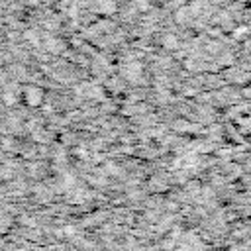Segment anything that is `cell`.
I'll list each match as a JSON object with an SVG mask.
<instances>
[{
    "label": "cell",
    "mask_w": 251,
    "mask_h": 251,
    "mask_svg": "<svg viewBox=\"0 0 251 251\" xmlns=\"http://www.w3.org/2000/svg\"><path fill=\"white\" fill-rule=\"evenodd\" d=\"M192 18H194V16H192V12H190L188 6H182V8H178V10L175 12V22H176V24H188Z\"/></svg>",
    "instance_id": "4"
},
{
    "label": "cell",
    "mask_w": 251,
    "mask_h": 251,
    "mask_svg": "<svg viewBox=\"0 0 251 251\" xmlns=\"http://www.w3.org/2000/svg\"><path fill=\"white\" fill-rule=\"evenodd\" d=\"M161 45L167 47V49H176V47H178V39H176L173 33H165L163 39H161Z\"/></svg>",
    "instance_id": "5"
},
{
    "label": "cell",
    "mask_w": 251,
    "mask_h": 251,
    "mask_svg": "<svg viewBox=\"0 0 251 251\" xmlns=\"http://www.w3.org/2000/svg\"><path fill=\"white\" fill-rule=\"evenodd\" d=\"M210 2H212V4H224L226 0H210Z\"/></svg>",
    "instance_id": "7"
},
{
    "label": "cell",
    "mask_w": 251,
    "mask_h": 251,
    "mask_svg": "<svg viewBox=\"0 0 251 251\" xmlns=\"http://www.w3.org/2000/svg\"><path fill=\"white\" fill-rule=\"evenodd\" d=\"M118 10L116 0H96V12L104 14V16H112Z\"/></svg>",
    "instance_id": "3"
},
{
    "label": "cell",
    "mask_w": 251,
    "mask_h": 251,
    "mask_svg": "<svg viewBox=\"0 0 251 251\" xmlns=\"http://www.w3.org/2000/svg\"><path fill=\"white\" fill-rule=\"evenodd\" d=\"M245 35H247V27H245V25H239V27L233 29V37H235V39H243Z\"/></svg>",
    "instance_id": "6"
},
{
    "label": "cell",
    "mask_w": 251,
    "mask_h": 251,
    "mask_svg": "<svg viewBox=\"0 0 251 251\" xmlns=\"http://www.w3.org/2000/svg\"><path fill=\"white\" fill-rule=\"evenodd\" d=\"M24 96H25V102H27L29 106H37V104L43 100V92H41V88H37V86H27Z\"/></svg>",
    "instance_id": "2"
},
{
    "label": "cell",
    "mask_w": 251,
    "mask_h": 251,
    "mask_svg": "<svg viewBox=\"0 0 251 251\" xmlns=\"http://www.w3.org/2000/svg\"><path fill=\"white\" fill-rule=\"evenodd\" d=\"M141 71H143L141 63L131 61V63H127V65L124 67V76H126L129 82H137V80L141 78Z\"/></svg>",
    "instance_id": "1"
}]
</instances>
